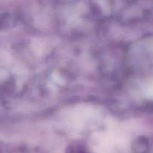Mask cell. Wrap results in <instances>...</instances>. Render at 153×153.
<instances>
[{
    "instance_id": "cell-1",
    "label": "cell",
    "mask_w": 153,
    "mask_h": 153,
    "mask_svg": "<svg viewBox=\"0 0 153 153\" xmlns=\"http://www.w3.org/2000/svg\"><path fill=\"white\" fill-rule=\"evenodd\" d=\"M66 153H91L85 147L79 145H72L66 150Z\"/></svg>"
}]
</instances>
